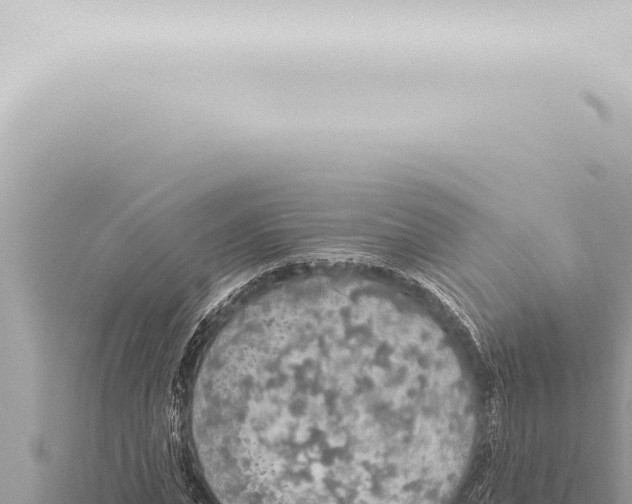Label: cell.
I'll use <instances>...</instances> for the list:
<instances>
[{
	"instance_id": "obj_1",
	"label": "cell",
	"mask_w": 632,
	"mask_h": 504,
	"mask_svg": "<svg viewBox=\"0 0 632 504\" xmlns=\"http://www.w3.org/2000/svg\"><path fill=\"white\" fill-rule=\"evenodd\" d=\"M409 347L390 303L336 279L239 301L215 370L228 381L231 468L258 496L358 502L370 495L379 380ZM377 437V436H376Z\"/></svg>"
}]
</instances>
